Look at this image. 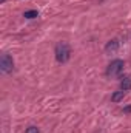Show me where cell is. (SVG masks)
I'll list each match as a JSON object with an SVG mask.
<instances>
[{"label":"cell","instance_id":"6da1fadb","mask_svg":"<svg viewBox=\"0 0 131 133\" xmlns=\"http://www.w3.org/2000/svg\"><path fill=\"white\" fill-rule=\"evenodd\" d=\"M69 56H71V48H69V45L65 43V42L57 43V46H56V59H57V62L65 64V62L69 61Z\"/></svg>","mask_w":131,"mask_h":133},{"label":"cell","instance_id":"7a4b0ae2","mask_svg":"<svg viewBox=\"0 0 131 133\" xmlns=\"http://www.w3.org/2000/svg\"><path fill=\"white\" fill-rule=\"evenodd\" d=\"M123 61H120V59H116V61H113L108 68H106V74L110 76V77H116V76H119L120 73H122V70H123Z\"/></svg>","mask_w":131,"mask_h":133},{"label":"cell","instance_id":"3957f363","mask_svg":"<svg viewBox=\"0 0 131 133\" xmlns=\"http://www.w3.org/2000/svg\"><path fill=\"white\" fill-rule=\"evenodd\" d=\"M12 66H14V62H12V57L9 54H3L0 57V68H2V71L9 73V71H12Z\"/></svg>","mask_w":131,"mask_h":133},{"label":"cell","instance_id":"277c9868","mask_svg":"<svg viewBox=\"0 0 131 133\" xmlns=\"http://www.w3.org/2000/svg\"><path fill=\"white\" fill-rule=\"evenodd\" d=\"M117 48H119V40H117V39H113V40H110V42L106 43L105 51H106V53H116Z\"/></svg>","mask_w":131,"mask_h":133},{"label":"cell","instance_id":"5b68a950","mask_svg":"<svg viewBox=\"0 0 131 133\" xmlns=\"http://www.w3.org/2000/svg\"><path fill=\"white\" fill-rule=\"evenodd\" d=\"M120 88H122L123 91L131 90V77H123V79H122V82H120Z\"/></svg>","mask_w":131,"mask_h":133},{"label":"cell","instance_id":"8992f818","mask_svg":"<svg viewBox=\"0 0 131 133\" xmlns=\"http://www.w3.org/2000/svg\"><path fill=\"white\" fill-rule=\"evenodd\" d=\"M123 96H125V91H123V90H120V91H116V93H113L111 101H113V102H119V101L123 99Z\"/></svg>","mask_w":131,"mask_h":133},{"label":"cell","instance_id":"52a82bcc","mask_svg":"<svg viewBox=\"0 0 131 133\" xmlns=\"http://www.w3.org/2000/svg\"><path fill=\"white\" fill-rule=\"evenodd\" d=\"M23 17H26V19H35V17H39V11H35V9H31V11H25Z\"/></svg>","mask_w":131,"mask_h":133},{"label":"cell","instance_id":"ba28073f","mask_svg":"<svg viewBox=\"0 0 131 133\" xmlns=\"http://www.w3.org/2000/svg\"><path fill=\"white\" fill-rule=\"evenodd\" d=\"M26 133H40V132H39L37 127H28L26 129Z\"/></svg>","mask_w":131,"mask_h":133}]
</instances>
